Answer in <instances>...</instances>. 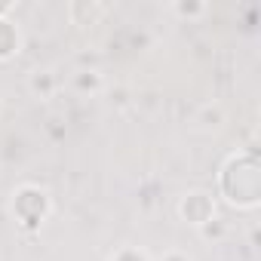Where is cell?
<instances>
[{"label":"cell","mask_w":261,"mask_h":261,"mask_svg":"<svg viewBox=\"0 0 261 261\" xmlns=\"http://www.w3.org/2000/svg\"><path fill=\"white\" fill-rule=\"evenodd\" d=\"M218 194L240 212H255L261 206V166L255 151L233 154L218 172Z\"/></svg>","instance_id":"1"},{"label":"cell","mask_w":261,"mask_h":261,"mask_svg":"<svg viewBox=\"0 0 261 261\" xmlns=\"http://www.w3.org/2000/svg\"><path fill=\"white\" fill-rule=\"evenodd\" d=\"M10 215L16 218V224L25 230V233H37L46 218L53 215V197L46 188L34 185V181H25L13 191L10 197Z\"/></svg>","instance_id":"2"},{"label":"cell","mask_w":261,"mask_h":261,"mask_svg":"<svg viewBox=\"0 0 261 261\" xmlns=\"http://www.w3.org/2000/svg\"><path fill=\"white\" fill-rule=\"evenodd\" d=\"M215 215H218V206H215V197L209 191H188V194H181V200H178V218L185 224L203 227Z\"/></svg>","instance_id":"3"},{"label":"cell","mask_w":261,"mask_h":261,"mask_svg":"<svg viewBox=\"0 0 261 261\" xmlns=\"http://www.w3.org/2000/svg\"><path fill=\"white\" fill-rule=\"evenodd\" d=\"M108 7L98 4V0H71L68 4V19L71 25H80V28H89V25H98L105 19Z\"/></svg>","instance_id":"4"},{"label":"cell","mask_w":261,"mask_h":261,"mask_svg":"<svg viewBox=\"0 0 261 261\" xmlns=\"http://www.w3.org/2000/svg\"><path fill=\"white\" fill-rule=\"evenodd\" d=\"M28 89H31V95L40 98V101L53 98V95L59 92V77H56V71H49V68H34V71L28 74Z\"/></svg>","instance_id":"5"},{"label":"cell","mask_w":261,"mask_h":261,"mask_svg":"<svg viewBox=\"0 0 261 261\" xmlns=\"http://www.w3.org/2000/svg\"><path fill=\"white\" fill-rule=\"evenodd\" d=\"M22 53V31L13 19H0V62H10Z\"/></svg>","instance_id":"6"},{"label":"cell","mask_w":261,"mask_h":261,"mask_svg":"<svg viewBox=\"0 0 261 261\" xmlns=\"http://www.w3.org/2000/svg\"><path fill=\"white\" fill-rule=\"evenodd\" d=\"M71 86H74L80 95H101V92L108 89V80H105L101 71H77L74 80H71Z\"/></svg>","instance_id":"7"},{"label":"cell","mask_w":261,"mask_h":261,"mask_svg":"<svg viewBox=\"0 0 261 261\" xmlns=\"http://www.w3.org/2000/svg\"><path fill=\"white\" fill-rule=\"evenodd\" d=\"M197 123L206 129V133H218V129L227 123V111L221 101H206L200 111H197Z\"/></svg>","instance_id":"8"},{"label":"cell","mask_w":261,"mask_h":261,"mask_svg":"<svg viewBox=\"0 0 261 261\" xmlns=\"http://www.w3.org/2000/svg\"><path fill=\"white\" fill-rule=\"evenodd\" d=\"M178 19H188V22H194V19H203L206 13H209V4H203V0H175V4L169 7Z\"/></svg>","instance_id":"9"},{"label":"cell","mask_w":261,"mask_h":261,"mask_svg":"<svg viewBox=\"0 0 261 261\" xmlns=\"http://www.w3.org/2000/svg\"><path fill=\"white\" fill-rule=\"evenodd\" d=\"M197 233H200L203 240H209V243H221V240L227 237V221H224L221 215H215L212 221H206L203 227H197Z\"/></svg>","instance_id":"10"},{"label":"cell","mask_w":261,"mask_h":261,"mask_svg":"<svg viewBox=\"0 0 261 261\" xmlns=\"http://www.w3.org/2000/svg\"><path fill=\"white\" fill-rule=\"evenodd\" d=\"M108 261H151V258H148V252L139 249V246H120Z\"/></svg>","instance_id":"11"},{"label":"cell","mask_w":261,"mask_h":261,"mask_svg":"<svg viewBox=\"0 0 261 261\" xmlns=\"http://www.w3.org/2000/svg\"><path fill=\"white\" fill-rule=\"evenodd\" d=\"M160 261H191V255L188 252H181V249H169V252H163V258Z\"/></svg>","instance_id":"12"},{"label":"cell","mask_w":261,"mask_h":261,"mask_svg":"<svg viewBox=\"0 0 261 261\" xmlns=\"http://www.w3.org/2000/svg\"><path fill=\"white\" fill-rule=\"evenodd\" d=\"M49 136L53 139H65V123L62 120H49Z\"/></svg>","instance_id":"13"},{"label":"cell","mask_w":261,"mask_h":261,"mask_svg":"<svg viewBox=\"0 0 261 261\" xmlns=\"http://www.w3.org/2000/svg\"><path fill=\"white\" fill-rule=\"evenodd\" d=\"M13 10H16V0H0V19H10Z\"/></svg>","instance_id":"14"}]
</instances>
